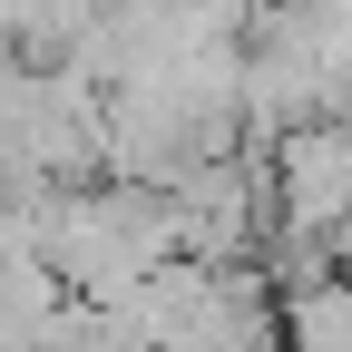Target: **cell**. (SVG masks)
I'll use <instances>...</instances> for the list:
<instances>
[{
    "mask_svg": "<svg viewBox=\"0 0 352 352\" xmlns=\"http://www.w3.org/2000/svg\"><path fill=\"white\" fill-rule=\"evenodd\" d=\"M254 352H284V333H274V342H254Z\"/></svg>",
    "mask_w": 352,
    "mask_h": 352,
    "instance_id": "7a4b0ae2",
    "label": "cell"
},
{
    "mask_svg": "<svg viewBox=\"0 0 352 352\" xmlns=\"http://www.w3.org/2000/svg\"><path fill=\"white\" fill-rule=\"evenodd\" d=\"M264 166H274V206H284L294 235H333L352 215V118L314 108V118L274 127L264 138Z\"/></svg>",
    "mask_w": 352,
    "mask_h": 352,
    "instance_id": "6da1fadb",
    "label": "cell"
}]
</instances>
